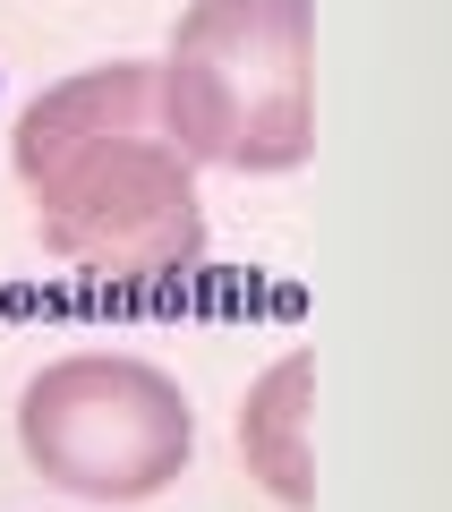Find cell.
I'll return each instance as SVG.
<instances>
[{"label":"cell","mask_w":452,"mask_h":512,"mask_svg":"<svg viewBox=\"0 0 452 512\" xmlns=\"http://www.w3.org/2000/svg\"><path fill=\"white\" fill-rule=\"evenodd\" d=\"M154 77H163V120L197 171L273 180L316 154L308 0H188Z\"/></svg>","instance_id":"obj_2"},{"label":"cell","mask_w":452,"mask_h":512,"mask_svg":"<svg viewBox=\"0 0 452 512\" xmlns=\"http://www.w3.org/2000/svg\"><path fill=\"white\" fill-rule=\"evenodd\" d=\"M35 239L94 282H180L205 265L197 163L163 120L154 60H94L43 86L9 128Z\"/></svg>","instance_id":"obj_1"},{"label":"cell","mask_w":452,"mask_h":512,"mask_svg":"<svg viewBox=\"0 0 452 512\" xmlns=\"http://www.w3.org/2000/svg\"><path fill=\"white\" fill-rule=\"evenodd\" d=\"M308 350H282L239 393V461L282 512H316V461H308Z\"/></svg>","instance_id":"obj_4"},{"label":"cell","mask_w":452,"mask_h":512,"mask_svg":"<svg viewBox=\"0 0 452 512\" xmlns=\"http://www.w3.org/2000/svg\"><path fill=\"white\" fill-rule=\"evenodd\" d=\"M18 453L86 504H154L197 461V402L137 350H60L18 393Z\"/></svg>","instance_id":"obj_3"}]
</instances>
